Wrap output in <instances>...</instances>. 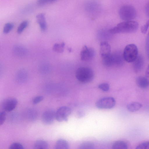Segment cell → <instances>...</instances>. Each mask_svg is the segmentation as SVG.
<instances>
[{"instance_id":"d6986e66","label":"cell","mask_w":149,"mask_h":149,"mask_svg":"<svg viewBox=\"0 0 149 149\" xmlns=\"http://www.w3.org/2000/svg\"><path fill=\"white\" fill-rule=\"evenodd\" d=\"M127 143L123 141H118L114 142L112 145L113 149H126L128 148Z\"/></svg>"},{"instance_id":"30bf717a","label":"cell","mask_w":149,"mask_h":149,"mask_svg":"<svg viewBox=\"0 0 149 149\" xmlns=\"http://www.w3.org/2000/svg\"><path fill=\"white\" fill-rule=\"evenodd\" d=\"M55 118V112L52 110H48L43 112L42 116V123L45 125L52 124Z\"/></svg>"},{"instance_id":"4fadbf2b","label":"cell","mask_w":149,"mask_h":149,"mask_svg":"<svg viewBox=\"0 0 149 149\" xmlns=\"http://www.w3.org/2000/svg\"><path fill=\"white\" fill-rule=\"evenodd\" d=\"M36 17L37 22L41 31L43 32L45 31L47 29V25L45 14L43 13H39L37 15Z\"/></svg>"},{"instance_id":"3957f363","label":"cell","mask_w":149,"mask_h":149,"mask_svg":"<svg viewBox=\"0 0 149 149\" xmlns=\"http://www.w3.org/2000/svg\"><path fill=\"white\" fill-rule=\"evenodd\" d=\"M120 18L124 21H132L136 16V13L135 8L130 5L122 6L119 11Z\"/></svg>"},{"instance_id":"836d02e7","label":"cell","mask_w":149,"mask_h":149,"mask_svg":"<svg viewBox=\"0 0 149 149\" xmlns=\"http://www.w3.org/2000/svg\"><path fill=\"white\" fill-rule=\"evenodd\" d=\"M149 83V65L148 66L146 72L145 77Z\"/></svg>"},{"instance_id":"cb8c5ba5","label":"cell","mask_w":149,"mask_h":149,"mask_svg":"<svg viewBox=\"0 0 149 149\" xmlns=\"http://www.w3.org/2000/svg\"><path fill=\"white\" fill-rule=\"evenodd\" d=\"M14 24L11 22H8L5 24L3 28V32L4 33H9L13 28Z\"/></svg>"},{"instance_id":"484cf974","label":"cell","mask_w":149,"mask_h":149,"mask_svg":"<svg viewBox=\"0 0 149 149\" xmlns=\"http://www.w3.org/2000/svg\"><path fill=\"white\" fill-rule=\"evenodd\" d=\"M136 149H149V141L141 143L137 146Z\"/></svg>"},{"instance_id":"f1b7e54d","label":"cell","mask_w":149,"mask_h":149,"mask_svg":"<svg viewBox=\"0 0 149 149\" xmlns=\"http://www.w3.org/2000/svg\"><path fill=\"white\" fill-rule=\"evenodd\" d=\"M56 0H38L37 4L40 6H42L47 3L54 1Z\"/></svg>"},{"instance_id":"d6a6232c","label":"cell","mask_w":149,"mask_h":149,"mask_svg":"<svg viewBox=\"0 0 149 149\" xmlns=\"http://www.w3.org/2000/svg\"><path fill=\"white\" fill-rule=\"evenodd\" d=\"M145 12L147 16L149 18V1L147 3L146 5Z\"/></svg>"},{"instance_id":"e0dca14e","label":"cell","mask_w":149,"mask_h":149,"mask_svg":"<svg viewBox=\"0 0 149 149\" xmlns=\"http://www.w3.org/2000/svg\"><path fill=\"white\" fill-rule=\"evenodd\" d=\"M137 86L141 88H145L149 85V83L145 77L139 76L136 79Z\"/></svg>"},{"instance_id":"ba28073f","label":"cell","mask_w":149,"mask_h":149,"mask_svg":"<svg viewBox=\"0 0 149 149\" xmlns=\"http://www.w3.org/2000/svg\"><path fill=\"white\" fill-rule=\"evenodd\" d=\"M95 55V51L93 48L85 45L81 52V59L84 61H90L93 58Z\"/></svg>"},{"instance_id":"d4e9b609","label":"cell","mask_w":149,"mask_h":149,"mask_svg":"<svg viewBox=\"0 0 149 149\" xmlns=\"http://www.w3.org/2000/svg\"><path fill=\"white\" fill-rule=\"evenodd\" d=\"M9 148L10 149H24L23 146L21 143H13L10 146Z\"/></svg>"},{"instance_id":"9c48e42d","label":"cell","mask_w":149,"mask_h":149,"mask_svg":"<svg viewBox=\"0 0 149 149\" xmlns=\"http://www.w3.org/2000/svg\"><path fill=\"white\" fill-rule=\"evenodd\" d=\"M18 103L17 99L14 97H9L5 99L2 104L3 109L5 111L10 112L14 110Z\"/></svg>"},{"instance_id":"7a4b0ae2","label":"cell","mask_w":149,"mask_h":149,"mask_svg":"<svg viewBox=\"0 0 149 149\" xmlns=\"http://www.w3.org/2000/svg\"><path fill=\"white\" fill-rule=\"evenodd\" d=\"M75 75L76 78L79 81L84 83L91 82L94 77L93 70L87 67H81L78 68Z\"/></svg>"},{"instance_id":"44dd1931","label":"cell","mask_w":149,"mask_h":149,"mask_svg":"<svg viewBox=\"0 0 149 149\" xmlns=\"http://www.w3.org/2000/svg\"><path fill=\"white\" fill-rule=\"evenodd\" d=\"M65 43L62 42L61 44L55 43L53 46V49L55 52L61 53L63 52L64 50Z\"/></svg>"},{"instance_id":"6da1fadb","label":"cell","mask_w":149,"mask_h":149,"mask_svg":"<svg viewBox=\"0 0 149 149\" xmlns=\"http://www.w3.org/2000/svg\"><path fill=\"white\" fill-rule=\"evenodd\" d=\"M139 27L138 23L136 21H124L110 29L109 33L114 34L120 33H132L136 31Z\"/></svg>"},{"instance_id":"5b68a950","label":"cell","mask_w":149,"mask_h":149,"mask_svg":"<svg viewBox=\"0 0 149 149\" xmlns=\"http://www.w3.org/2000/svg\"><path fill=\"white\" fill-rule=\"evenodd\" d=\"M85 10L86 13L91 17L97 16L100 13L101 8L100 4L94 0L87 1L85 5Z\"/></svg>"},{"instance_id":"8fae6325","label":"cell","mask_w":149,"mask_h":149,"mask_svg":"<svg viewBox=\"0 0 149 149\" xmlns=\"http://www.w3.org/2000/svg\"><path fill=\"white\" fill-rule=\"evenodd\" d=\"M113 66H121L123 62V54L117 51L111 54Z\"/></svg>"},{"instance_id":"5bb4252c","label":"cell","mask_w":149,"mask_h":149,"mask_svg":"<svg viewBox=\"0 0 149 149\" xmlns=\"http://www.w3.org/2000/svg\"><path fill=\"white\" fill-rule=\"evenodd\" d=\"M133 63V67L135 72L138 73L141 71L144 64V60L142 56L141 55L138 56Z\"/></svg>"},{"instance_id":"9a60e30c","label":"cell","mask_w":149,"mask_h":149,"mask_svg":"<svg viewBox=\"0 0 149 149\" xmlns=\"http://www.w3.org/2000/svg\"><path fill=\"white\" fill-rule=\"evenodd\" d=\"M142 107V105L140 103L133 102L128 104L127 106V108L130 112H134L138 111Z\"/></svg>"},{"instance_id":"f546056e","label":"cell","mask_w":149,"mask_h":149,"mask_svg":"<svg viewBox=\"0 0 149 149\" xmlns=\"http://www.w3.org/2000/svg\"><path fill=\"white\" fill-rule=\"evenodd\" d=\"M6 118V113L3 111L0 113V125H2L4 122Z\"/></svg>"},{"instance_id":"83f0119b","label":"cell","mask_w":149,"mask_h":149,"mask_svg":"<svg viewBox=\"0 0 149 149\" xmlns=\"http://www.w3.org/2000/svg\"><path fill=\"white\" fill-rule=\"evenodd\" d=\"M146 50L148 58L149 59V32L146 38Z\"/></svg>"},{"instance_id":"1f68e13d","label":"cell","mask_w":149,"mask_h":149,"mask_svg":"<svg viewBox=\"0 0 149 149\" xmlns=\"http://www.w3.org/2000/svg\"><path fill=\"white\" fill-rule=\"evenodd\" d=\"M149 27V20L141 28V32L143 33H145L147 31Z\"/></svg>"},{"instance_id":"603a6c76","label":"cell","mask_w":149,"mask_h":149,"mask_svg":"<svg viewBox=\"0 0 149 149\" xmlns=\"http://www.w3.org/2000/svg\"><path fill=\"white\" fill-rule=\"evenodd\" d=\"M29 22L27 20H25L22 22L18 26L17 32L18 33H21L28 26Z\"/></svg>"},{"instance_id":"ffe728a7","label":"cell","mask_w":149,"mask_h":149,"mask_svg":"<svg viewBox=\"0 0 149 149\" xmlns=\"http://www.w3.org/2000/svg\"><path fill=\"white\" fill-rule=\"evenodd\" d=\"M102 58V63L104 66L107 67H110L113 66L111 54Z\"/></svg>"},{"instance_id":"4dcf8cb0","label":"cell","mask_w":149,"mask_h":149,"mask_svg":"<svg viewBox=\"0 0 149 149\" xmlns=\"http://www.w3.org/2000/svg\"><path fill=\"white\" fill-rule=\"evenodd\" d=\"M44 97L42 96H38L35 97L33 100L32 102L33 104H37L42 101Z\"/></svg>"},{"instance_id":"ac0fdd59","label":"cell","mask_w":149,"mask_h":149,"mask_svg":"<svg viewBox=\"0 0 149 149\" xmlns=\"http://www.w3.org/2000/svg\"><path fill=\"white\" fill-rule=\"evenodd\" d=\"M35 149H47L48 147V144L45 141L42 140H37L34 145Z\"/></svg>"},{"instance_id":"52a82bcc","label":"cell","mask_w":149,"mask_h":149,"mask_svg":"<svg viewBox=\"0 0 149 149\" xmlns=\"http://www.w3.org/2000/svg\"><path fill=\"white\" fill-rule=\"evenodd\" d=\"M71 113V109L68 107L65 106L60 107L55 112V119L60 122L67 121Z\"/></svg>"},{"instance_id":"4316f807","label":"cell","mask_w":149,"mask_h":149,"mask_svg":"<svg viewBox=\"0 0 149 149\" xmlns=\"http://www.w3.org/2000/svg\"><path fill=\"white\" fill-rule=\"evenodd\" d=\"M98 88L102 91L106 92L109 90V85L107 83H102L99 85Z\"/></svg>"},{"instance_id":"277c9868","label":"cell","mask_w":149,"mask_h":149,"mask_svg":"<svg viewBox=\"0 0 149 149\" xmlns=\"http://www.w3.org/2000/svg\"><path fill=\"white\" fill-rule=\"evenodd\" d=\"M123 56L124 59L129 63L133 62L138 56V49L134 44H130L125 47Z\"/></svg>"},{"instance_id":"7402d4cb","label":"cell","mask_w":149,"mask_h":149,"mask_svg":"<svg viewBox=\"0 0 149 149\" xmlns=\"http://www.w3.org/2000/svg\"><path fill=\"white\" fill-rule=\"evenodd\" d=\"M95 148V145L90 142H86L81 144L79 147L80 149H93Z\"/></svg>"},{"instance_id":"8992f818","label":"cell","mask_w":149,"mask_h":149,"mask_svg":"<svg viewBox=\"0 0 149 149\" xmlns=\"http://www.w3.org/2000/svg\"><path fill=\"white\" fill-rule=\"evenodd\" d=\"M116 104L115 99L112 97H105L99 100L96 103V107L100 109H109L114 107Z\"/></svg>"},{"instance_id":"2e32d148","label":"cell","mask_w":149,"mask_h":149,"mask_svg":"<svg viewBox=\"0 0 149 149\" xmlns=\"http://www.w3.org/2000/svg\"><path fill=\"white\" fill-rule=\"evenodd\" d=\"M69 147V144L66 141L60 139L56 142L54 148L55 149H68Z\"/></svg>"},{"instance_id":"7c38bea8","label":"cell","mask_w":149,"mask_h":149,"mask_svg":"<svg viewBox=\"0 0 149 149\" xmlns=\"http://www.w3.org/2000/svg\"><path fill=\"white\" fill-rule=\"evenodd\" d=\"M100 53L102 58L110 55L111 53V46L106 41L101 42L100 45Z\"/></svg>"}]
</instances>
